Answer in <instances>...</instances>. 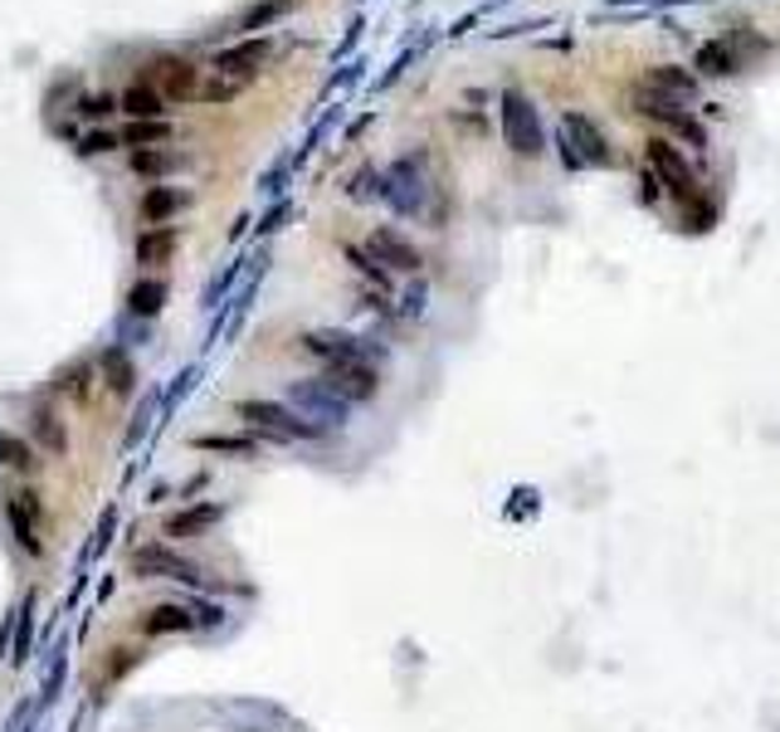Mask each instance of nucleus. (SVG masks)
<instances>
[{
  "instance_id": "nucleus-1",
  "label": "nucleus",
  "mask_w": 780,
  "mask_h": 732,
  "mask_svg": "<svg viewBox=\"0 0 780 732\" xmlns=\"http://www.w3.org/2000/svg\"><path fill=\"white\" fill-rule=\"evenodd\" d=\"M234 415L268 439H293V445L298 439H322V425H312L308 415H298L293 405H278V401H240Z\"/></svg>"
},
{
  "instance_id": "nucleus-2",
  "label": "nucleus",
  "mask_w": 780,
  "mask_h": 732,
  "mask_svg": "<svg viewBox=\"0 0 780 732\" xmlns=\"http://www.w3.org/2000/svg\"><path fill=\"white\" fill-rule=\"evenodd\" d=\"M128 567H132V577L138 581H180V586H210V577L196 567L190 557H180L176 547H166V543H146L138 547L128 557Z\"/></svg>"
},
{
  "instance_id": "nucleus-3",
  "label": "nucleus",
  "mask_w": 780,
  "mask_h": 732,
  "mask_svg": "<svg viewBox=\"0 0 780 732\" xmlns=\"http://www.w3.org/2000/svg\"><path fill=\"white\" fill-rule=\"evenodd\" d=\"M644 156H649V172L659 176V186L669 190L678 206H683V210L693 206V200H697V176H693V166H688V156L678 152L673 142H663V138L644 142Z\"/></svg>"
},
{
  "instance_id": "nucleus-4",
  "label": "nucleus",
  "mask_w": 780,
  "mask_h": 732,
  "mask_svg": "<svg viewBox=\"0 0 780 732\" xmlns=\"http://www.w3.org/2000/svg\"><path fill=\"white\" fill-rule=\"evenodd\" d=\"M142 84H152L166 103H190L200 98V69L180 54H156V59L142 64Z\"/></svg>"
},
{
  "instance_id": "nucleus-5",
  "label": "nucleus",
  "mask_w": 780,
  "mask_h": 732,
  "mask_svg": "<svg viewBox=\"0 0 780 732\" xmlns=\"http://www.w3.org/2000/svg\"><path fill=\"white\" fill-rule=\"evenodd\" d=\"M561 132H567V142H561L567 166H609V162H615L605 132L595 128L585 112H567V118H561Z\"/></svg>"
},
{
  "instance_id": "nucleus-6",
  "label": "nucleus",
  "mask_w": 780,
  "mask_h": 732,
  "mask_svg": "<svg viewBox=\"0 0 780 732\" xmlns=\"http://www.w3.org/2000/svg\"><path fill=\"white\" fill-rule=\"evenodd\" d=\"M503 138L517 156H541L547 146V132H541V118L532 108V98L523 94H503Z\"/></svg>"
},
{
  "instance_id": "nucleus-7",
  "label": "nucleus",
  "mask_w": 780,
  "mask_h": 732,
  "mask_svg": "<svg viewBox=\"0 0 780 732\" xmlns=\"http://www.w3.org/2000/svg\"><path fill=\"white\" fill-rule=\"evenodd\" d=\"M6 523H10V537L20 543V551L40 557L44 551V503H40L35 489L6 493Z\"/></svg>"
},
{
  "instance_id": "nucleus-8",
  "label": "nucleus",
  "mask_w": 780,
  "mask_h": 732,
  "mask_svg": "<svg viewBox=\"0 0 780 732\" xmlns=\"http://www.w3.org/2000/svg\"><path fill=\"white\" fill-rule=\"evenodd\" d=\"M220 611L215 605H176V601H162L152 611H142V635H190L196 625H215Z\"/></svg>"
},
{
  "instance_id": "nucleus-9",
  "label": "nucleus",
  "mask_w": 780,
  "mask_h": 732,
  "mask_svg": "<svg viewBox=\"0 0 780 732\" xmlns=\"http://www.w3.org/2000/svg\"><path fill=\"white\" fill-rule=\"evenodd\" d=\"M268 54H274V40H268V35H249V40H240V44H230V50L215 54L210 69L224 74V78H240V84H249V78H259V69L268 64Z\"/></svg>"
},
{
  "instance_id": "nucleus-10",
  "label": "nucleus",
  "mask_w": 780,
  "mask_h": 732,
  "mask_svg": "<svg viewBox=\"0 0 780 732\" xmlns=\"http://www.w3.org/2000/svg\"><path fill=\"white\" fill-rule=\"evenodd\" d=\"M635 103L644 118H653V122H663V128H673L678 138H683L688 146H707V132H703V122H693L683 108L673 103V98H663V94H649V88H635Z\"/></svg>"
},
{
  "instance_id": "nucleus-11",
  "label": "nucleus",
  "mask_w": 780,
  "mask_h": 732,
  "mask_svg": "<svg viewBox=\"0 0 780 732\" xmlns=\"http://www.w3.org/2000/svg\"><path fill=\"white\" fill-rule=\"evenodd\" d=\"M303 352L318 357V362L332 371V367H347V362H361V337L342 332V328H318V332H303L298 337Z\"/></svg>"
},
{
  "instance_id": "nucleus-12",
  "label": "nucleus",
  "mask_w": 780,
  "mask_h": 732,
  "mask_svg": "<svg viewBox=\"0 0 780 732\" xmlns=\"http://www.w3.org/2000/svg\"><path fill=\"white\" fill-rule=\"evenodd\" d=\"M327 386H332L347 405H366V401H376V391H381V371L361 357V362H347V367L327 371Z\"/></svg>"
},
{
  "instance_id": "nucleus-13",
  "label": "nucleus",
  "mask_w": 780,
  "mask_h": 732,
  "mask_svg": "<svg viewBox=\"0 0 780 732\" xmlns=\"http://www.w3.org/2000/svg\"><path fill=\"white\" fill-rule=\"evenodd\" d=\"M420 156H405L400 166H395V172L386 176V200L395 210H400V216H420V206H425V176H420Z\"/></svg>"
},
{
  "instance_id": "nucleus-14",
  "label": "nucleus",
  "mask_w": 780,
  "mask_h": 732,
  "mask_svg": "<svg viewBox=\"0 0 780 732\" xmlns=\"http://www.w3.org/2000/svg\"><path fill=\"white\" fill-rule=\"evenodd\" d=\"M30 435H35V445L44 455H54V459L69 455V425L59 420V411H54L50 401H40L35 411H30Z\"/></svg>"
},
{
  "instance_id": "nucleus-15",
  "label": "nucleus",
  "mask_w": 780,
  "mask_h": 732,
  "mask_svg": "<svg viewBox=\"0 0 780 732\" xmlns=\"http://www.w3.org/2000/svg\"><path fill=\"white\" fill-rule=\"evenodd\" d=\"M138 269L142 274H156L162 264H172L176 254V225H146V230L138 234Z\"/></svg>"
},
{
  "instance_id": "nucleus-16",
  "label": "nucleus",
  "mask_w": 780,
  "mask_h": 732,
  "mask_svg": "<svg viewBox=\"0 0 780 732\" xmlns=\"http://www.w3.org/2000/svg\"><path fill=\"white\" fill-rule=\"evenodd\" d=\"M366 250L376 254L386 269H400V274H420V264H425L420 250H415V244L405 240V234H395V230H376V234H371Z\"/></svg>"
},
{
  "instance_id": "nucleus-17",
  "label": "nucleus",
  "mask_w": 780,
  "mask_h": 732,
  "mask_svg": "<svg viewBox=\"0 0 780 732\" xmlns=\"http://www.w3.org/2000/svg\"><path fill=\"white\" fill-rule=\"evenodd\" d=\"M293 401L308 405V415H318V420L327 415L332 425H342V415H347V401L337 396L327 381H298V386H293Z\"/></svg>"
},
{
  "instance_id": "nucleus-18",
  "label": "nucleus",
  "mask_w": 780,
  "mask_h": 732,
  "mask_svg": "<svg viewBox=\"0 0 780 732\" xmlns=\"http://www.w3.org/2000/svg\"><path fill=\"white\" fill-rule=\"evenodd\" d=\"M118 108L128 112V122H156V118H166V98L156 94L152 84H142V78L122 88V94H118Z\"/></svg>"
},
{
  "instance_id": "nucleus-19",
  "label": "nucleus",
  "mask_w": 780,
  "mask_h": 732,
  "mask_svg": "<svg viewBox=\"0 0 780 732\" xmlns=\"http://www.w3.org/2000/svg\"><path fill=\"white\" fill-rule=\"evenodd\" d=\"M186 206H190V190H180V186H146L142 220L146 225H172V216H180Z\"/></svg>"
},
{
  "instance_id": "nucleus-20",
  "label": "nucleus",
  "mask_w": 780,
  "mask_h": 732,
  "mask_svg": "<svg viewBox=\"0 0 780 732\" xmlns=\"http://www.w3.org/2000/svg\"><path fill=\"white\" fill-rule=\"evenodd\" d=\"M644 88H649V94L673 98V103H683V98H693V94H697V78H693V74H683V69H673V64H659V69L644 74Z\"/></svg>"
},
{
  "instance_id": "nucleus-21",
  "label": "nucleus",
  "mask_w": 780,
  "mask_h": 732,
  "mask_svg": "<svg viewBox=\"0 0 780 732\" xmlns=\"http://www.w3.org/2000/svg\"><path fill=\"white\" fill-rule=\"evenodd\" d=\"M224 517L220 503H200V509H186V513H176L172 523H166V537H200V533H210L215 523Z\"/></svg>"
},
{
  "instance_id": "nucleus-22",
  "label": "nucleus",
  "mask_w": 780,
  "mask_h": 732,
  "mask_svg": "<svg viewBox=\"0 0 780 732\" xmlns=\"http://www.w3.org/2000/svg\"><path fill=\"white\" fill-rule=\"evenodd\" d=\"M162 308H166V284H162V278L146 274V278H138V284L128 288V313H132V318H156Z\"/></svg>"
},
{
  "instance_id": "nucleus-23",
  "label": "nucleus",
  "mask_w": 780,
  "mask_h": 732,
  "mask_svg": "<svg viewBox=\"0 0 780 732\" xmlns=\"http://www.w3.org/2000/svg\"><path fill=\"white\" fill-rule=\"evenodd\" d=\"M118 138H122V146H132V152H142V146H162V142H172V122H166V118H156V122H128Z\"/></svg>"
},
{
  "instance_id": "nucleus-24",
  "label": "nucleus",
  "mask_w": 780,
  "mask_h": 732,
  "mask_svg": "<svg viewBox=\"0 0 780 732\" xmlns=\"http://www.w3.org/2000/svg\"><path fill=\"white\" fill-rule=\"evenodd\" d=\"M293 6H298V0H259V6H249L240 15V35H244V30H249V35H254V30H268L274 20H284Z\"/></svg>"
},
{
  "instance_id": "nucleus-25",
  "label": "nucleus",
  "mask_w": 780,
  "mask_h": 732,
  "mask_svg": "<svg viewBox=\"0 0 780 732\" xmlns=\"http://www.w3.org/2000/svg\"><path fill=\"white\" fill-rule=\"evenodd\" d=\"M697 69L703 74H712V78H727V74H737V50H732V44H703V50H697Z\"/></svg>"
},
{
  "instance_id": "nucleus-26",
  "label": "nucleus",
  "mask_w": 780,
  "mask_h": 732,
  "mask_svg": "<svg viewBox=\"0 0 780 732\" xmlns=\"http://www.w3.org/2000/svg\"><path fill=\"white\" fill-rule=\"evenodd\" d=\"M103 376H108V391L112 396H132V381H138V371H132L128 357L112 347V352H103Z\"/></svg>"
},
{
  "instance_id": "nucleus-27",
  "label": "nucleus",
  "mask_w": 780,
  "mask_h": 732,
  "mask_svg": "<svg viewBox=\"0 0 780 732\" xmlns=\"http://www.w3.org/2000/svg\"><path fill=\"white\" fill-rule=\"evenodd\" d=\"M54 386H59L69 401H88V391H94V367H88V362H69L59 376H54Z\"/></svg>"
},
{
  "instance_id": "nucleus-28",
  "label": "nucleus",
  "mask_w": 780,
  "mask_h": 732,
  "mask_svg": "<svg viewBox=\"0 0 780 732\" xmlns=\"http://www.w3.org/2000/svg\"><path fill=\"white\" fill-rule=\"evenodd\" d=\"M180 156L176 152H162V146H142V152H132V172L138 176H166L176 172Z\"/></svg>"
},
{
  "instance_id": "nucleus-29",
  "label": "nucleus",
  "mask_w": 780,
  "mask_h": 732,
  "mask_svg": "<svg viewBox=\"0 0 780 732\" xmlns=\"http://www.w3.org/2000/svg\"><path fill=\"white\" fill-rule=\"evenodd\" d=\"M30 465H35V449H30L20 435L0 430V469H10V474H25Z\"/></svg>"
},
{
  "instance_id": "nucleus-30",
  "label": "nucleus",
  "mask_w": 780,
  "mask_h": 732,
  "mask_svg": "<svg viewBox=\"0 0 780 732\" xmlns=\"http://www.w3.org/2000/svg\"><path fill=\"white\" fill-rule=\"evenodd\" d=\"M196 449H210V455H240V459L259 455V445L249 435H200Z\"/></svg>"
},
{
  "instance_id": "nucleus-31",
  "label": "nucleus",
  "mask_w": 780,
  "mask_h": 732,
  "mask_svg": "<svg viewBox=\"0 0 780 732\" xmlns=\"http://www.w3.org/2000/svg\"><path fill=\"white\" fill-rule=\"evenodd\" d=\"M347 264L356 269V274H366L376 288H391V269H381V259L371 250H356V244H347Z\"/></svg>"
},
{
  "instance_id": "nucleus-32",
  "label": "nucleus",
  "mask_w": 780,
  "mask_h": 732,
  "mask_svg": "<svg viewBox=\"0 0 780 732\" xmlns=\"http://www.w3.org/2000/svg\"><path fill=\"white\" fill-rule=\"evenodd\" d=\"M244 94V84L240 78H224V74H215V78H206V84H200V98L196 103H234V98Z\"/></svg>"
},
{
  "instance_id": "nucleus-33",
  "label": "nucleus",
  "mask_w": 780,
  "mask_h": 732,
  "mask_svg": "<svg viewBox=\"0 0 780 732\" xmlns=\"http://www.w3.org/2000/svg\"><path fill=\"white\" fill-rule=\"evenodd\" d=\"M112 146H122L118 132H78V138H74L78 156H103V152H112Z\"/></svg>"
},
{
  "instance_id": "nucleus-34",
  "label": "nucleus",
  "mask_w": 780,
  "mask_h": 732,
  "mask_svg": "<svg viewBox=\"0 0 780 732\" xmlns=\"http://www.w3.org/2000/svg\"><path fill=\"white\" fill-rule=\"evenodd\" d=\"M112 108H118V98H112V94H103V98H84V94H78V103H74L78 118H108Z\"/></svg>"
},
{
  "instance_id": "nucleus-35",
  "label": "nucleus",
  "mask_w": 780,
  "mask_h": 732,
  "mask_svg": "<svg viewBox=\"0 0 780 732\" xmlns=\"http://www.w3.org/2000/svg\"><path fill=\"white\" fill-rule=\"evenodd\" d=\"M132 664H138V649H112V659H108V669H103V679H122V674L132 669Z\"/></svg>"
},
{
  "instance_id": "nucleus-36",
  "label": "nucleus",
  "mask_w": 780,
  "mask_h": 732,
  "mask_svg": "<svg viewBox=\"0 0 780 732\" xmlns=\"http://www.w3.org/2000/svg\"><path fill=\"white\" fill-rule=\"evenodd\" d=\"M284 220H288V206H274V210H268V216H264V225H259V230L268 234V230H278V225H284Z\"/></svg>"
}]
</instances>
